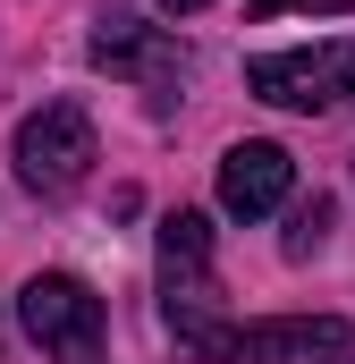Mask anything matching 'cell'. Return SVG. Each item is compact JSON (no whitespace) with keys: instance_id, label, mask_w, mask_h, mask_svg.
Segmentation results:
<instances>
[{"instance_id":"1","label":"cell","mask_w":355,"mask_h":364,"mask_svg":"<svg viewBox=\"0 0 355 364\" xmlns=\"http://www.w3.org/2000/svg\"><path fill=\"white\" fill-rule=\"evenodd\" d=\"M161 314H170L186 356L203 364L237 356V322H220V272H212V220L203 212L161 220Z\"/></svg>"},{"instance_id":"7","label":"cell","mask_w":355,"mask_h":364,"mask_svg":"<svg viewBox=\"0 0 355 364\" xmlns=\"http://www.w3.org/2000/svg\"><path fill=\"white\" fill-rule=\"evenodd\" d=\"M347 322L339 314H288V322H246L229 364H313V356H347Z\"/></svg>"},{"instance_id":"5","label":"cell","mask_w":355,"mask_h":364,"mask_svg":"<svg viewBox=\"0 0 355 364\" xmlns=\"http://www.w3.org/2000/svg\"><path fill=\"white\" fill-rule=\"evenodd\" d=\"M288 195H296V161H288V144L246 136V144L220 153V212H229V220H271Z\"/></svg>"},{"instance_id":"9","label":"cell","mask_w":355,"mask_h":364,"mask_svg":"<svg viewBox=\"0 0 355 364\" xmlns=\"http://www.w3.org/2000/svg\"><path fill=\"white\" fill-rule=\"evenodd\" d=\"M288 9H322V17H347L355 0H246V17H254V26H271V17H288Z\"/></svg>"},{"instance_id":"4","label":"cell","mask_w":355,"mask_h":364,"mask_svg":"<svg viewBox=\"0 0 355 364\" xmlns=\"http://www.w3.org/2000/svg\"><path fill=\"white\" fill-rule=\"evenodd\" d=\"M85 170H93V110L85 102H43L17 127V178L34 195H68Z\"/></svg>"},{"instance_id":"6","label":"cell","mask_w":355,"mask_h":364,"mask_svg":"<svg viewBox=\"0 0 355 364\" xmlns=\"http://www.w3.org/2000/svg\"><path fill=\"white\" fill-rule=\"evenodd\" d=\"M93 60L119 68V77H178V68H186V51H178L161 26H144L127 0H102V17H93Z\"/></svg>"},{"instance_id":"11","label":"cell","mask_w":355,"mask_h":364,"mask_svg":"<svg viewBox=\"0 0 355 364\" xmlns=\"http://www.w3.org/2000/svg\"><path fill=\"white\" fill-rule=\"evenodd\" d=\"M339 364H355V356H339Z\"/></svg>"},{"instance_id":"3","label":"cell","mask_w":355,"mask_h":364,"mask_svg":"<svg viewBox=\"0 0 355 364\" xmlns=\"http://www.w3.org/2000/svg\"><path fill=\"white\" fill-rule=\"evenodd\" d=\"M246 85L279 110H330L355 93V34L305 43V51H263V60H246Z\"/></svg>"},{"instance_id":"2","label":"cell","mask_w":355,"mask_h":364,"mask_svg":"<svg viewBox=\"0 0 355 364\" xmlns=\"http://www.w3.org/2000/svg\"><path fill=\"white\" fill-rule=\"evenodd\" d=\"M17 322H26V339L43 356H60V364L102 356V296H93L85 279H68V272H34L26 279L17 288Z\"/></svg>"},{"instance_id":"8","label":"cell","mask_w":355,"mask_h":364,"mask_svg":"<svg viewBox=\"0 0 355 364\" xmlns=\"http://www.w3.org/2000/svg\"><path fill=\"white\" fill-rule=\"evenodd\" d=\"M330 246V203L313 195V203H296V220H288V263H313Z\"/></svg>"},{"instance_id":"10","label":"cell","mask_w":355,"mask_h":364,"mask_svg":"<svg viewBox=\"0 0 355 364\" xmlns=\"http://www.w3.org/2000/svg\"><path fill=\"white\" fill-rule=\"evenodd\" d=\"M161 9H178V17H186V9H212V0H161Z\"/></svg>"}]
</instances>
